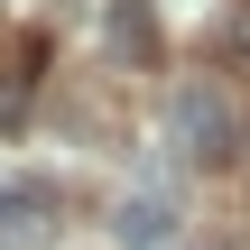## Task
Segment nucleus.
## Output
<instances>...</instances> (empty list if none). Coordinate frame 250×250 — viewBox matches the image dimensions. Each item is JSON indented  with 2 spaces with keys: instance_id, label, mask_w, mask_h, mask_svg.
Masks as SVG:
<instances>
[{
  "instance_id": "obj_1",
  "label": "nucleus",
  "mask_w": 250,
  "mask_h": 250,
  "mask_svg": "<svg viewBox=\"0 0 250 250\" xmlns=\"http://www.w3.org/2000/svg\"><path fill=\"white\" fill-rule=\"evenodd\" d=\"M167 139H176L195 167L241 158V93H232L223 74H186V83L167 93Z\"/></svg>"
},
{
  "instance_id": "obj_2",
  "label": "nucleus",
  "mask_w": 250,
  "mask_h": 250,
  "mask_svg": "<svg viewBox=\"0 0 250 250\" xmlns=\"http://www.w3.org/2000/svg\"><path fill=\"white\" fill-rule=\"evenodd\" d=\"M56 232V195L46 186H0V250H46Z\"/></svg>"
},
{
  "instance_id": "obj_3",
  "label": "nucleus",
  "mask_w": 250,
  "mask_h": 250,
  "mask_svg": "<svg viewBox=\"0 0 250 250\" xmlns=\"http://www.w3.org/2000/svg\"><path fill=\"white\" fill-rule=\"evenodd\" d=\"M111 250H176V204H167V195H121Z\"/></svg>"
},
{
  "instance_id": "obj_4",
  "label": "nucleus",
  "mask_w": 250,
  "mask_h": 250,
  "mask_svg": "<svg viewBox=\"0 0 250 250\" xmlns=\"http://www.w3.org/2000/svg\"><path fill=\"white\" fill-rule=\"evenodd\" d=\"M19 102H28V93H19V83H0V130L19 121Z\"/></svg>"
},
{
  "instance_id": "obj_5",
  "label": "nucleus",
  "mask_w": 250,
  "mask_h": 250,
  "mask_svg": "<svg viewBox=\"0 0 250 250\" xmlns=\"http://www.w3.org/2000/svg\"><path fill=\"white\" fill-rule=\"evenodd\" d=\"M232 46H241V56H250V0H241V9H232Z\"/></svg>"
}]
</instances>
